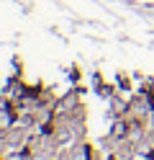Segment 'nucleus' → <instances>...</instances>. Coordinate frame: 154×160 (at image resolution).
I'll return each instance as SVG.
<instances>
[{
    "mask_svg": "<svg viewBox=\"0 0 154 160\" xmlns=\"http://www.w3.org/2000/svg\"><path fill=\"white\" fill-rule=\"evenodd\" d=\"M5 145L8 147H23L28 145V129L26 124H13L5 129Z\"/></svg>",
    "mask_w": 154,
    "mask_h": 160,
    "instance_id": "1",
    "label": "nucleus"
},
{
    "mask_svg": "<svg viewBox=\"0 0 154 160\" xmlns=\"http://www.w3.org/2000/svg\"><path fill=\"white\" fill-rule=\"evenodd\" d=\"M141 160H154V155H149V158H141Z\"/></svg>",
    "mask_w": 154,
    "mask_h": 160,
    "instance_id": "2",
    "label": "nucleus"
}]
</instances>
